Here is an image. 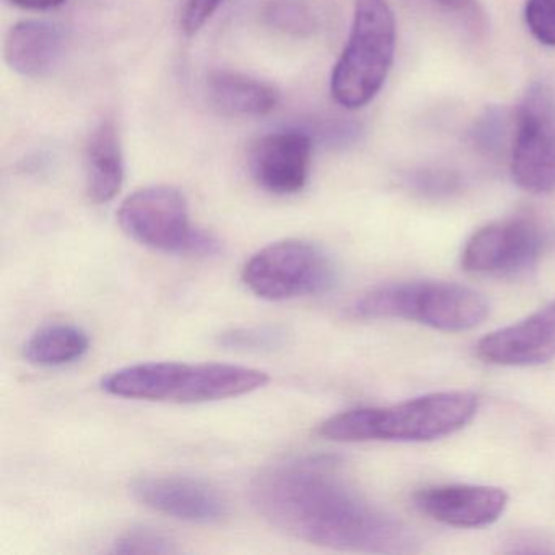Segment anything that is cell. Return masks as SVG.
Masks as SVG:
<instances>
[{
    "label": "cell",
    "mask_w": 555,
    "mask_h": 555,
    "mask_svg": "<svg viewBox=\"0 0 555 555\" xmlns=\"http://www.w3.org/2000/svg\"><path fill=\"white\" fill-rule=\"evenodd\" d=\"M243 284L269 301L323 294L336 284L333 259L313 243L282 240L259 249L242 272Z\"/></svg>",
    "instance_id": "obj_7"
},
{
    "label": "cell",
    "mask_w": 555,
    "mask_h": 555,
    "mask_svg": "<svg viewBox=\"0 0 555 555\" xmlns=\"http://www.w3.org/2000/svg\"><path fill=\"white\" fill-rule=\"evenodd\" d=\"M210 102L223 115L259 118L274 112L279 92L271 83L233 70H214L207 77Z\"/></svg>",
    "instance_id": "obj_16"
},
{
    "label": "cell",
    "mask_w": 555,
    "mask_h": 555,
    "mask_svg": "<svg viewBox=\"0 0 555 555\" xmlns=\"http://www.w3.org/2000/svg\"><path fill=\"white\" fill-rule=\"evenodd\" d=\"M477 356L499 366H534L555 359V300L519 323L493 331Z\"/></svg>",
    "instance_id": "obj_12"
},
{
    "label": "cell",
    "mask_w": 555,
    "mask_h": 555,
    "mask_svg": "<svg viewBox=\"0 0 555 555\" xmlns=\"http://www.w3.org/2000/svg\"><path fill=\"white\" fill-rule=\"evenodd\" d=\"M87 194L95 204L115 199L125 183V155L113 119L99 122L86 149Z\"/></svg>",
    "instance_id": "obj_15"
},
{
    "label": "cell",
    "mask_w": 555,
    "mask_h": 555,
    "mask_svg": "<svg viewBox=\"0 0 555 555\" xmlns=\"http://www.w3.org/2000/svg\"><path fill=\"white\" fill-rule=\"evenodd\" d=\"M268 383V373L249 366L147 362L115 370L102 379V389L135 401L203 404L249 395Z\"/></svg>",
    "instance_id": "obj_3"
},
{
    "label": "cell",
    "mask_w": 555,
    "mask_h": 555,
    "mask_svg": "<svg viewBox=\"0 0 555 555\" xmlns=\"http://www.w3.org/2000/svg\"><path fill=\"white\" fill-rule=\"evenodd\" d=\"M396 22L386 0H356L352 30L331 76V95L347 109L369 105L395 60Z\"/></svg>",
    "instance_id": "obj_5"
},
{
    "label": "cell",
    "mask_w": 555,
    "mask_h": 555,
    "mask_svg": "<svg viewBox=\"0 0 555 555\" xmlns=\"http://www.w3.org/2000/svg\"><path fill=\"white\" fill-rule=\"evenodd\" d=\"M131 495L152 512L193 525H220L230 516L219 489L194 477L145 474L132 480Z\"/></svg>",
    "instance_id": "obj_10"
},
{
    "label": "cell",
    "mask_w": 555,
    "mask_h": 555,
    "mask_svg": "<svg viewBox=\"0 0 555 555\" xmlns=\"http://www.w3.org/2000/svg\"><path fill=\"white\" fill-rule=\"evenodd\" d=\"M222 4L223 0H186L181 14V28L184 34H197Z\"/></svg>",
    "instance_id": "obj_23"
},
{
    "label": "cell",
    "mask_w": 555,
    "mask_h": 555,
    "mask_svg": "<svg viewBox=\"0 0 555 555\" xmlns=\"http://www.w3.org/2000/svg\"><path fill=\"white\" fill-rule=\"evenodd\" d=\"M544 248L545 233L538 222L516 217L474 233L464 246L463 266L473 274H516L534 266Z\"/></svg>",
    "instance_id": "obj_9"
},
{
    "label": "cell",
    "mask_w": 555,
    "mask_h": 555,
    "mask_svg": "<svg viewBox=\"0 0 555 555\" xmlns=\"http://www.w3.org/2000/svg\"><path fill=\"white\" fill-rule=\"evenodd\" d=\"M525 18L535 40L555 47V0H528Z\"/></svg>",
    "instance_id": "obj_20"
},
{
    "label": "cell",
    "mask_w": 555,
    "mask_h": 555,
    "mask_svg": "<svg viewBox=\"0 0 555 555\" xmlns=\"http://www.w3.org/2000/svg\"><path fill=\"white\" fill-rule=\"evenodd\" d=\"M431 2L440 5L444 11L451 12L454 17L460 18L466 27L476 34L486 30V12L477 0H431Z\"/></svg>",
    "instance_id": "obj_22"
},
{
    "label": "cell",
    "mask_w": 555,
    "mask_h": 555,
    "mask_svg": "<svg viewBox=\"0 0 555 555\" xmlns=\"http://www.w3.org/2000/svg\"><path fill=\"white\" fill-rule=\"evenodd\" d=\"M90 349L89 334L73 324H48L38 330L24 347L31 365L57 369L82 359Z\"/></svg>",
    "instance_id": "obj_17"
},
{
    "label": "cell",
    "mask_w": 555,
    "mask_h": 555,
    "mask_svg": "<svg viewBox=\"0 0 555 555\" xmlns=\"http://www.w3.org/2000/svg\"><path fill=\"white\" fill-rule=\"evenodd\" d=\"M113 551L118 554H175L178 548L175 542L162 532L139 526L122 532L116 539Z\"/></svg>",
    "instance_id": "obj_19"
},
{
    "label": "cell",
    "mask_w": 555,
    "mask_h": 555,
    "mask_svg": "<svg viewBox=\"0 0 555 555\" xmlns=\"http://www.w3.org/2000/svg\"><path fill=\"white\" fill-rule=\"evenodd\" d=\"M300 2L301 0H278V2H272L268 17L271 18L275 27L284 28V30L297 31V34L311 30L313 28V17L308 14L307 8Z\"/></svg>",
    "instance_id": "obj_21"
},
{
    "label": "cell",
    "mask_w": 555,
    "mask_h": 555,
    "mask_svg": "<svg viewBox=\"0 0 555 555\" xmlns=\"http://www.w3.org/2000/svg\"><path fill=\"white\" fill-rule=\"evenodd\" d=\"M253 508L272 528L340 551H411L408 526L363 499L326 456H301L262 470L249 487Z\"/></svg>",
    "instance_id": "obj_1"
},
{
    "label": "cell",
    "mask_w": 555,
    "mask_h": 555,
    "mask_svg": "<svg viewBox=\"0 0 555 555\" xmlns=\"http://www.w3.org/2000/svg\"><path fill=\"white\" fill-rule=\"evenodd\" d=\"M479 292L451 282H401L379 285L357 298L350 314L360 320L415 321L434 330L461 333L474 330L489 314Z\"/></svg>",
    "instance_id": "obj_4"
},
{
    "label": "cell",
    "mask_w": 555,
    "mask_h": 555,
    "mask_svg": "<svg viewBox=\"0 0 555 555\" xmlns=\"http://www.w3.org/2000/svg\"><path fill=\"white\" fill-rule=\"evenodd\" d=\"M217 343L238 352H274L287 344V331L279 326L236 327L220 334Z\"/></svg>",
    "instance_id": "obj_18"
},
{
    "label": "cell",
    "mask_w": 555,
    "mask_h": 555,
    "mask_svg": "<svg viewBox=\"0 0 555 555\" xmlns=\"http://www.w3.org/2000/svg\"><path fill=\"white\" fill-rule=\"evenodd\" d=\"M477 408L473 392H431L399 404L340 412L324 421L318 434L339 443L431 441L466 427Z\"/></svg>",
    "instance_id": "obj_2"
},
{
    "label": "cell",
    "mask_w": 555,
    "mask_h": 555,
    "mask_svg": "<svg viewBox=\"0 0 555 555\" xmlns=\"http://www.w3.org/2000/svg\"><path fill=\"white\" fill-rule=\"evenodd\" d=\"M63 30L43 21H24L5 35L4 57L12 70L30 79L44 77L63 56Z\"/></svg>",
    "instance_id": "obj_14"
},
{
    "label": "cell",
    "mask_w": 555,
    "mask_h": 555,
    "mask_svg": "<svg viewBox=\"0 0 555 555\" xmlns=\"http://www.w3.org/2000/svg\"><path fill=\"white\" fill-rule=\"evenodd\" d=\"M500 115L496 113H489L486 118L477 126L474 138H476L479 147L486 149V151H493L499 147L500 139L503 141V121L500 122Z\"/></svg>",
    "instance_id": "obj_24"
},
{
    "label": "cell",
    "mask_w": 555,
    "mask_h": 555,
    "mask_svg": "<svg viewBox=\"0 0 555 555\" xmlns=\"http://www.w3.org/2000/svg\"><path fill=\"white\" fill-rule=\"evenodd\" d=\"M15 8L25 9V11H53L66 4V0H9Z\"/></svg>",
    "instance_id": "obj_25"
},
{
    "label": "cell",
    "mask_w": 555,
    "mask_h": 555,
    "mask_svg": "<svg viewBox=\"0 0 555 555\" xmlns=\"http://www.w3.org/2000/svg\"><path fill=\"white\" fill-rule=\"evenodd\" d=\"M121 229L134 242L168 255L212 256L219 240L191 223L186 197L173 186H149L126 197L118 210Z\"/></svg>",
    "instance_id": "obj_6"
},
{
    "label": "cell",
    "mask_w": 555,
    "mask_h": 555,
    "mask_svg": "<svg viewBox=\"0 0 555 555\" xmlns=\"http://www.w3.org/2000/svg\"><path fill=\"white\" fill-rule=\"evenodd\" d=\"M311 149L310 134L298 129L262 135L249 149L253 180L278 196L300 193L310 177Z\"/></svg>",
    "instance_id": "obj_11"
},
{
    "label": "cell",
    "mask_w": 555,
    "mask_h": 555,
    "mask_svg": "<svg viewBox=\"0 0 555 555\" xmlns=\"http://www.w3.org/2000/svg\"><path fill=\"white\" fill-rule=\"evenodd\" d=\"M512 175L528 193L555 191V89L548 83H534L519 105Z\"/></svg>",
    "instance_id": "obj_8"
},
{
    "label": "cell",
    "mask_w": 555,
    "mask_h": 555,
    "mask_svg": "<svg viewBox=\"0 0 555 555\" xmlns=\"http://www.w3.org/2000/svg\"><path fill=\"white\" fill-rule=\"evenodd\" d=\"M415 505L428 518L454 528H482L505 513L508 495L499 487L454 486L428 487L415 495Z\"/></svg>",
    "instance_id": "obj_13"
}]
</instances>
